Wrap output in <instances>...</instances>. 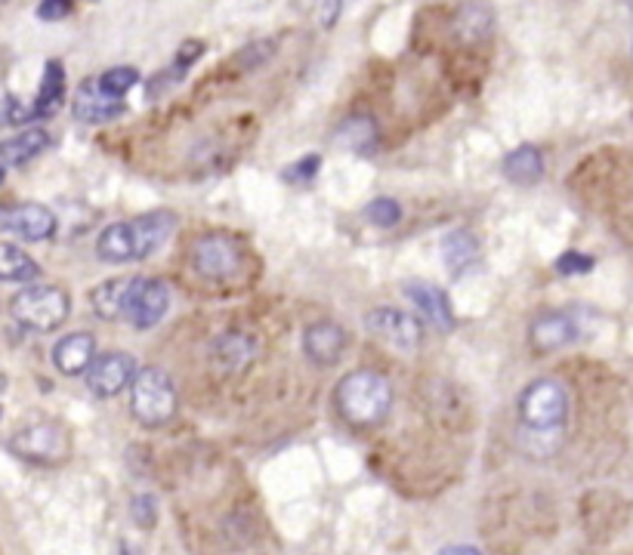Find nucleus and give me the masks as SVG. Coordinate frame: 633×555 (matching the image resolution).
Masks as SVG:
<instances>
[{
	"label": "nucleus",
	"mask_w": 633,
	"mask_h": 555,
	"mask_svg": "<svg viewBox=\"0 0 633 555\" xmlns=\"http://www.w3.org/2000/svg\"><path fill=\"white\" fill-rule=\"evenodd\" d=\"M177 226V216L155 210L146 216H136L130 222H112L109 229H102L96 241V253L105 263H136V259L152 256L158 247H164Z\"/></svg>",
	"instance_id": "nucleus-1"
},
{
	"label": "nucleus",
	"mask_w": 633,
	"mask_h": 555,
	"mask_svg": "<svg viewBox=\"0 0 633 555\" xmlns=\"http://www.w3.org/2000/svg\"><path fill=\"white\" fill-rule=\"evenodd\" d=\"M337 411L349 426H377L386 420L393 407V389L386 383L377 370H353L349 377L340 380L337 392Z\"/></svg>",
	"instance_id": "nucleus-2"
},
{
	"label": "nucleus",
	"mask_w": 633,
	"mask_h": 555,
	"mask_svg": "<svg viewBox=\"0 0 633 555\" xmlns=\"http://www.w3.org/2000/svg\"><path fill=\"white\" fill-rule=\"evenodd\" d=\"M130 411L143 426H164L177 414V389L161 367H143L130 380Z\"/></svg>",
	"instance_id": "nucleus-3"
},
{
	"label": "nucleus",
	"mask_w": 633,
	"mask_h": 555,
	"mask_svg": "<svg viewBox=\"0 0 633 555\" xmlns=\"http://www.w3.org/2000/svg\"><path fill=\"white\" fill-rule=\"evenodd\" d=\"M10 312L22 327L47 333V330H56L68 318V312H72V296L56 284H31L13 296Z\"/></svg>",
	"instance_id": "nucleus-4"
},
{
	"label": "nucleus",
	"mask_w": 633,
	"mask_h": 555,
	"mask_svg": "<svg viewBox=\"0 0 633 555\" xmlns=\"http://www.w3.org/2000/svg\"><path fill=\"white\" fill-rule=\"evenodd\" d=\"M519 417L532 432H559L569 420V392L559 380H535L519 398Z\"/></svg>",
	"instance_id": "nucleus-5"
},
{
	"label": "nucleus",
	"mask_w": 633,
	"mask_h": 555,
	"mask_svg": "<svg viewBox=\"0 0 633 555\" xmlns=\"http://www.w3.org/2000/svg\"><path fill=\"white\" fill-rule=\"evenodd\" d=\"M68 432L56 423H31L10 438V451L28 463H62L68 457Z\"/></svg>",
	"instance_id": "nucleus-6"
},
{
	"label": "nucleus",
	"mask_w": 633,
	"mask_h": 555,
	"mask_svg": "<svg viewBox=\"0 0 633 555\" xmlns=\"http://www.w3.org/2000/svg\"><path fill=\"white\" fill-rule=\"evenodd\" d=\"M170 309V287L161 278H133L124 300V318L136 330H152Z\"/></svg>",
	"instance_id": "nucleus-7"
},
{
	"label": "nucleus",
	"mask_w": 633,
	"mask_h": 555,
	"mask_svg": "<svg viewBox=\"0 0 633 555\" xmlns=\"http://www.w3.org/2000/svg\"><path fill=\"white\" fill-rule=\"evenodd\" d=\"M189 256H192L195 272L210 278V281L232 278L241 269V250L226 235H201V238H195L192 247H189Z\"/></svg>",
	"instance_id": "nucleus-8"
},
{
	"label": "nucleus",
	"mask_w": 633,
	"mask_h": 555,
	"mask_svg": "<svg viewBox=\"0 0 633 555\" xmlns=\"http://www.w3.org/2000/svg\"><path fill=\"white\" fill-rule=\"evenodd\" d=\"M365 327L386 346H393L399 352H414L424 340V327L420 321L402 309H371L365 312Z\"/></svg>",
	"instance_id": "nucleus-9"
},
{
	"label": "nucleus",
	"mask_w": 633,
	"mask_h": 555,
	"mask_svg": "<svg viewBox=\"0 0 633 555\" xmlns=\"http://www.w3.org/2000/svg\"><path fill=\"white\" fill-rule=\"evenodd\" d=\"M136 374V361L127 352H109L93 358L87 367V386L96 398H115L121 395Z\"/></svg>",
	"instance_id": "nucleus-10"
},
{
	"label": "nucleus",
	"mask_w": 633,
	"mask_h": 555,
	"mask_svg": "<svg viewBox=\"0 0 633 555\" xmlns=\"http://www.w3.org/2000/svg\"><path fill=\"white\" fill-rule=\"evenodd\" d=\"M0 229L19 235L22 241H47L56 232V216L44 204H19L0 210Z\"/></svg>",
	"instance_id": "nucleus-11"
},
{
	"label": "nucleus",
	"mask_w": 633,
	"mask_h": 555,
	"mask_svg": "<svg viewBox=\"0 0 633 555\" xmlns=\"http://www.w3.org/2000/svg\"><path fill=\"white\" fill-rule=\"evenodd\" d=\"M346 330L334 321H319V324H309L303 333V349L315 364H337L346 352Z\"/></svg>",
	"instance_id": "nucleus-12"
},
{
	"label": "nucleus",
	"mask_w": 633,
	"mask_h": 555,
	"mask_svg": "<svg viewBox=\"0 0 633 555\" xmlns=\"http://www.w3.org/2000/svg\"><path fill=\"white\" fill-rule=\"evenodd\" d=\"M532 346L538 352H556L562 346L575 343L578 337V324L569 312H544L532 321Z\"/></svg>",
	"instance_id": "nucleus-13"
},
{
	"label": "nucleus",
	"mask_w": 633,
	"mask_h": 555,
	"mask_svg": "<svg viewBox=\"0 0 633 555\" xmlns=\"http://www.w3.org/2000/svg\"><path fill=\"white\" fill-rule=\"evenodd\" d=\"M96 358V340L93 333H68L53 346V364L65 377H81Z\"/></svg>",
	"instance_id": "nucleus-14"
},
{
	"label": "nucleus",
	"mask_w": 633,
	"mask_h": 555,
	"mask_svg": "<svg viewBox=\"0 0 633 555\" xmlns=\"http://www.w3.org/2000/svg\"><path fill=\"white\" fill-rule=\"evenodd\" d=\"M405 296L417 306V312L424 315L433 327L439 330H451L454 327V312H451V303L445 290H439L436 284H427V281H408L405 284Z\"/></svg>",
	"instance_id": "nucleus-15"
},
{
	"label": "nucleus",
	"mask_w": 633,
	"mask_h": 555,
	"mask_svg": "<svg viewBox=\"0 0 633 555\" xmlns=\"http://www.w3.org/2000/svg\"><path fill=\"white\" fill-rule=\"evenodd\" d=\"M72 111H75V118L84 121V124H105V121H112V118L121 115V111H124V102H121V99H112V96H105V93L99 90V84H84V87L75 93Z\"/></svg>",
	"instance_id": "nucleus-16"
},
{
	"label": "nucleus",
	"mask_w": 633,
	"mask_h": 555,
	"mask_svg": "<svg viewBox=\"0 0 633 555\" xmlns=\"http://www.w3.org/2000/svg\"><path fill=\"white\" fill-rule=\"evenodd\" d=\"M47 145H50L47 130H41V127L19 130L16 136H10V139L0 142V164H13V167L28 164V161L38 158Z\"/></svg>",
	"instance_id": "nucleus-17"
},
{
	"label": "nucleus",
	"mask_w": 633,
	"mask_h": 555,
	"mask_svg": "<svg viewBox=\"0 0 633 555\" xmlns=\"http://www.w3.org/2000/svg\"><path fill=\"white\" fill-rule=\"evenodd\" d=\"M257 355V343L244 333H223V337L214 343V364L226 374H238L244 370Z\"/></svg>",
	"instance_id": "nucleus-18"
},
{
	"label": "nucleus",
	"mask_w": 633,
	"mask_h": 555,
	"mask_svg": "<svg viewBox=\"0 0 633 555\" xmlns=\"http://www.w3.org/2000/svg\"><path fill=\"white\" fill-rule=\"evenodd\" d=\"M504 176L516 185H535L544 176V158L535 145H519L504 158Z\"/></svg>",
	"instance_id": "nucleus-19"
},
{
	"label": "nucleus",
	"mask_w": 633,
	"mask_h": 555,
	"mask_svg": "<svg viewBox=\"0 0 633 555\" xmlns=\"http://www.w3.org/2000/svg\"><path fill=\"white\" fill-rule=\"evenodd\" d=\"M65 102V71L59 62H47L44 78H41V93L34 99L31 118H50L59 111V105Z\"/></svg>",
	"instance_id": "nucleus-20"
},
{
	"label": "nucleus",
	"mask_w": 633,
	"mask_h": 555,
	"mask_svg": "<svg viewBox=\"0 0 633 555\" xmlns=\"http://www.w3.org/2000/svg\"><path fill=\"white\" fill-rule=\"evenodd\" d=\"M34 278H41V266L34 263V259L25 250H19L16 244L0 241V281L28 284Z\"/></svg>",
	"instance_id": "nucleus-21"
},
{
	"label": "nucleus",
	"mask_w": 633,
	"mask_h": 555,
	"mask_svg": "<svg viewBox=\"0 0 633 555\" xmlns=\"http://www.w3.org/2000/svg\"><path fill=\"white\" fill-rule=\"evenodd\" d=\"M127 278H112V281H102L90 290V306L99 318L112 321L124 312V300H127Z\"/></svg>",
	"instance_id": "nucleus-22"
},
{
	"label": "nucleus",
	"mask_w": 633,
	"mask_h": 555,
	"mask_svg": "<svg viewBox=\"0 0 633 555\" xmlns=\"http://www.w3.org/2000/svg\"><path fill=\"white\" fill-rule=\"evenodd\" d=\"M337 142L349 152H371L377 145V124L371 118H349L337 127Z\"/></svg>",
	"instance_id": "nucleus-23"
},
{
	"label": "nucleus",
	"mask_w": 633,
	"mask_h": 555,
	"mask_svg": "<svg viewBox=\"0 0 633 555\" xmlns=\"http://www.w3.org/2000/svg\"><path fill=\"white\" fill-rule=\"evenodd\" d=\"M442 253H445V266L457 275L479 259V244L467 232H454L442 241Z\"/></svg>",
	"instance_id": "nucleus-24"
},
{
	"label": "nucleus",
	"mask_w": 633,
	"mask_h": 555,
	"mask_svg": "<svg viewBox=\"0 0 633 555\" xmlns=\"http://www.w3.org/2000/svg\"><path fill=\"white\" fill-rule=\"evenodd\" d=\"M136 81H139V71H136V68L118 65V68H109V71H105L96 84H99V90H102L105 96L124 99V93H130V90L136 87Z\"/></svg>",
	"instance_id": "nucleus-25"
},
{
	"label": "nucleus",
	"mask_w": 633,
	"mask_h": 555,
	"mask_svg": "<svg viewBox=\"0 0 633 555\" xmlns=\"http://www.w3.org/2000/svg\"><path fill=\"white\" fill-rule=\"evenodd\" d=\"M457 31H461L464 41H476V37H482L488 31V13H485V7H479V4L464 7L461 16H457Z\"/></svg>",
	"instance_id": "nucleus-26"
},
{
	"label": "nucleus",
	"mask_w": 633,
	"mask_h": 555,
	"mask_svg": "<svg viewBox=\"0 0 633 555\" xmlns=\"http://www.w3.org/2000/svg\"><path fill=\"white\" fill-rule=\"evenodd\" d=\"M365 216L374 222V226H383V229H390L396 226V222L402 219V207L393 201V198H377L365 207Z\"/></svg>",
	"instance_id": "nucleus-27"
},
{
	"label": "nucleus",
	"mask_w": 633,
	"mask_h": 555,
	"mask_svg": "<svg viewBox=\"0 0 633 555\" xmlns=\"http://www.w3.org/2000/svg\"><path fill=\"white\" fill-rule=\"evenodd\" d=\"M590 269H593V259H590L587 253H578V250H569V253H562V256L556 259V272H559V275H566V278L584 275V272H590Z\"/></svg>",
	"instance_id": "nucleus-28"
},
{
	"label": "nucleus",
	"mask_w": 633,
	"mask_h": 555,
	"mask_svg": "<svg viewBox=\"0 0 633 555\" xmlns=\"http://www.w3.org/2000/svg\"><path fill=\"white\" fill-rule=\"evenodd\" d=\"M319 170H322V158L319 155H306V158H300L297 164H291L285 170V179L303 185V182H312L315 176H319Z\"/></svg>",
	"instance_id": "nucleus-29"
},
{
	"label": "nucleus",
	"mask_w": 633,
	"mask_h": 555,
	"mask_svg": "<svg viewBox=\"0 0 633 555\" xmlns=\"http://www.w3.org/2000/svg\"><path fill=\"white\" fill-rule=\"evenodd\" d=\"M68 13H72V0H41V7H38V19H44V22H59Z\"/></svg>",
	"instance_id": "nucleus-30"
},
{
	"label": "nucleus",
	"mask_w": 633,
	"mask_h": 555,
	"mask_svg": "<svg viewBox=\"0 0 633 555\" xmlns=\"http://www.w3.org/2000/svg\"><path fill=\"white\" fill-rule=\"evenodd\" d=\"M201 50H204V44H201V41H186V44L180 47V53H177V62H173V68H177L180 74H186V68L198 62Z\"/></svg>",
	"instance_id": "nucleus-31"
},
{
	"label": "nucleus",
	"mask_w": 633,
	"mask_h": 555,
	"mask_svg": "<svg viewBox=\"0 0 633 555\" xmlns=\"http://www.w3.org/2000/svg\"><path fill=\"white\" fill-rule=\"evenodd\" d=\"M133 515H136V522H143L146 528L155 525V506H152V497H136L133 500Z\"/></svg>",
	"instance_id": "nucleus-32"
},
{
	"label": "nucleus",
	"mask_w": 633,
	"mask_h": 555,
	"mask_svg": "<svg viewBox=\"0 0 633 555\" xmlns=\"http://www.w3.org/2000/svg\"><path fill=\"white\" fill-rule=\"evenodd\" d=\"M340 10H343V0H322V7H319L322 28H334L337 19H340Z\"/></svg>",
	"instance_id": "nucleus-33"
},
{
	"label": "nucleus",
	"mask_w": 633,
	"mask_h": 555,
	"mask_svg": "<svg viewBox=\"0 0 633 555\" xmlns=\"http://www.w3.org/2000/svg\"><path fill=\"white\" fill-rule=\"evenodd\" d=\"M28 118H31V108H22V102L7 99V108H4V121L7 124H19V121H28Z\"/></svg>",
	"instance_id": "nucleus-34"
},
{
	"label": "nucleus",
	"mask_w": 633,
	"mask_h": 555,
	"mask_svg": "<svg viewBox=\"0 0 633 555\" xmlns=\"http://www.w3.org/2000/svg\"><path fill=\"white\" fill-rule=\"evenodd\" d=\"M439 555H482L476 546H445Z\"/></svg>",
	"instance_id": "nucleus-35"
},
{
	"label": "nucleus",
	"mask_w": 633,
	"mask_h": 555,
	"mask_svg": "<svg viewBox=\"0 0 633 555\" xmlns=\"http://www.w3.org/2000/svg\"><path fill=\"white\" fill-rule=\"evenodd\" d=\"M0 182H4V164H0Z\"/></svg>",
	"instance_id": "nucleus-36"
}]
</instances>
